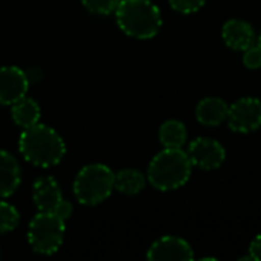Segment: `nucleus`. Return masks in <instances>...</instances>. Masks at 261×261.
Here are the masks:
<instances>
[{
    "label": "nucleus",
    "mask_w": 261,
    "mask_h": 261,
    "mask_svg": "<svg viewBox=\"0 0 261 261\" xmlns=\"http://www.w3.org/2000/svg\"><path fill=\"white\" fill-rule=\"evenodd\" d=\"M18 150L29 164L49 168L61 162L66 154V144L54 128L37 122L32 127L23 128L18 139Z\"/></svg>",
    "instance_id": "f257e3e1"
},
{
    "label": "nucleus",
    "mask_w": 261,
    "mask_h": 261,
    "mask_svg": "<svg viewBox=\"0 0 261 261\" xmlns=\"http://www.w3.org/2000/svg\"><path fill=\"white\" fill-rule=\"evenodd\" d=\"M193 164L182 148H164L150 162L147 179L159 191L184 187L191 176Z\"/></svg>",
    "instance_id": "f03ea898"
},
{
    "label": "nucleus",
    "mask_w": 261,
    "mask_h": 261,
    "mask_svg": "<svg viewBox=\"0 0 261 261\" xmlns=\"http://www.w3.org/2000/svg\"><path fill=\"white\" fill-rule=\"evenodd\" d=\"M115 14L121 31L133 38H153L162 26L161 11L150 0H121Z\"/></svg>",
    "instance_id": "7ed1b4c3"
},
{
    "label": "nucleus",
    "mask_w": 261,
    "mask_h": 261,
    "mask_svg": "<svg viewBox=\"0 0 261 261\" xmlns=\"http://www.w3.org/2000/svg\"><path fill=\"white\" fill-rule=\"evenodd\" d=\"M115 190V173L104 164H90L80 170L73 182V194L83 205H98Z\"/></svg>",
    "instance_id": "20e7f679"
},
{
    "label": "nucleus",
    "mask_w": 261,
    "mask_h": 261,
    "mask_svg": "<svg viewBox=\"0 0 261 261\" xmlns=\"http://www.w3.org/2000/svg\"><path fill=\"white\" fill-rule=\"evenodd\" d=\"M64 220L54 213H38L29 223L28 240L31 248L43 255L55 254L63 245Z\"/></svg>",
    "instance_id": "39448f33"
},
{
    "label": "nucleus",
    "mask_w": 261,
    "mask_h": 261,
    "mask_svg": "<svg viewBox=\"0 0 261 261\" xmlns=\"http://www.w3.org/2000/svg\"><path fill=\"white\" fill-rule=\"evenodd\" d=\"M228 127L236 133H251L261 127V101L258 98H240L229 106Z\"/></svg>",
    "instance_id": "423d86ee"
},
{
    "label": "nucleus",
    "mask_w": 261,
    "mask_h": 261,
    "mask_svg": "<svg viewBox=\"0 0 261 261\" xmlns=\"http://www.w3.org/2000/svg\"><path fill=\"white\" fill-rule=\"evenodd\" d=\"M187 154L193 167L206 171L219 168L226 159V151L223 145L211 138H196L193 142H190Z\"/></svg>",
    "instance_id": "0eeeda50"
},
{
    "label": "nucleus",
    "mask_w": 261,
    "mask_h": 261,
    "mask_svg": "<svg viewBox=\"0 0 261 261\" xmlns=\"http://www.w3.org/2000/svg\"><path fill=\"white\" fill-rule=\"evenodd\" d=\"M147 258L150 261H191L194 260V254L187 240L165 236L150 246Z\"/></svg>",
    "instance_id": "6e6552de"
},
{
    "label": "nucleus",
    "mask_w": 261,
    "mask_h": 261,
    "mask_svg": "<svg viewBox=\"0 0 261 261\" xmlns=\"http://www.w3.org/2000/svg\"><path fill=\"white\" fill-rule=\"evenodd\" d=\"M29 89L28 75L17 66H5L0 69V104L12 106L23 96Z\"/></svg>",
    "instance_id": "1a4fd4ad"
},
{
    "label": "nucleus",
    "mask_w": 261,
    "mask_h": 261,
    "mask_svg": "<svg viewBox=\"0 0 261 261\" xmlns=\"http://www.w3.org/2000/svg\"><path fill=\"white\" fill-rule=\"evenodd\" d=\"M223 41L232 50H245L255 43V32L251 23L242 18H231L222 29Z\"/></svg>",
    "instance_id": "9d476101"
},
{
    "label": "nucleus",
    "mask_w": 261,
    "mask_h": 261,
    "mask_svg": "<svg viewBox=\"0 0 261 261\" xmlns=\"http://www.w3.org/2000/svg\"><path fill=\"white\" fill-rule=\"evenodd\" d=\"M32 199L38 211L52 213L57 203L63 199L60 185L50 176H43L37 179L32 188Z\"/></svg>",
    "instance_id": "9b49d317"
},
{
    "label": "nucleus",
    "mask_w": 261,
    "mask_h": 261,
    "mask_svg": "<svg viewBox=\"0 0 261 261\" xmlns=\"http://www.w3.org/2000/svg\"><path fill=\"white\" fill-rule=\"evenodd\" d=\"M229 106L219 96L203 98L196 107V118L205 127H219L228 118Z\"/></svg>",
    "instance_id": "f8f14e48"
},
{
    "label": "nucleus",
    "mask_w": 261,
    "mask_h": 261,
    "mask_svg": "<svg viewBox=\"0 0 261 261\" xmlns=\"http://www.w3.org/2000/svg\"><path fill=\"white\" fill-rule=\"evenodd\" d=\"M20 185V167L12 154L0 150V199L9 197Z\"/></svg>",
    "instance_id": "ddd939ff"
},
{
    "label": "nucleus",
    "mask_w": 261,
    "mask_h": 261,
    "mask_svg": "<svg viewBox=\"0 0 261 261\" xmlns=\"http://www.w3.org/2000/svg\"><path fill=\"white\" fill-rule=\"evenodd\" d=\"M11 115L14 122L21 127V128H28L35 125L40 121V106L37 104V101H34L32 98H26L23 96L21 99H18L17 102H14L11 106Z\"/></svg>",
    "instance_id": "4468645a"
},
{
    "label": "nucleus",
    "mask_w": 261,
    "mask_h": 261,
    "mask_svg": "<svg viewBox=\"0 0 261 261\" xmlns=\"http://www.w3.org/2000/svg\"><path fill=\"white\" fill-rule=\"evenodd\" d=\"M187 127L177 119H168L159 128V139L165 148H182L187 142Z\"/></svg>",
    "instance_id": "2eb2a0df"
},
{
    "label": "nucleus",
    "mask_w": 261,
    "mask_h": 261,
    "mask_svg": "<svg viewBox=\"0 0 261 261\" xmlns=\"http://www.w3.org/2000/svg\"><path fill=\"white\" fill-rule=\"evenodd\" d=\"M145 188V176L133 168L121 170L115 174V190L122 194L135 196Z\"/></svg>",
    "instance_id": "dca6fc26"
},
{
    "label": "nucleus",
    "mask_w": 261,
    "mask_h": 261,
    "mask_svg": "<svg viewBox=\"0 0 261 261\" xmlns=\"http://www.w3.org/2000/svg\"><path fill=\"white\" fill-rule=\"evenodd\" d=\"M20 214L15 206L0 200V232H9L17 228Z\"/></svg>",
    "instance_id": "f3484780"
},
{
    "label": "nucleus",
    "mask_w": 261,
    "mask_h": 261,
    "mask_svg": "<svg viewBox=\"0 0 261 261\" xmlns=\"http://www.w3.org/2000/svg\"><path fill=\"white\" fill-rule=\"evenodd\" d=\"M83 5L93 14L109 15L116 11L121 0H81Z\"/></svg>",
    "instance_id": "a211bd4d"
},
{
    "label": "nucleus",
    "mask_w": 261,
    "mask_h": 261,
    "mask_svg": "<svg viewBox=\"0 0 261 261\" xmlns=\"http://www.w3.org/2000/svg\"><path fill=\"white\" fill-rule=\"evenodd\" d=\"M243 64L248 69H260L261 67V47L258 43H254L248 49L243 50Z\"/></svg>",
    "instance_id": "6ab92c4d"
},
{
    "label": "nucleus",
    "mask_w": 261,
    "mask_h": 261,
    "mask_svg": "<svg viewBox=\"0 0 261 261\" xmlns=\"http://www.w3.org/2000/svg\"><path fill=\"white\" fill-rule=\"evenodd\" d=\"M168 2H170V6L180 14L197 12L205 5V0H168Z\"/></svg>",
    "instance_id": "aec40b11"
},
{
    "label": "nucleus",
    "mask_w": 261,
    "mask_h": 261,
    "mask_svg": "<svg viewBox=\"0 0 261 261\" xmlns=\"http://www.w3.org/2000/svg\"><path fill=\"white\" fill-rule=\"evenodd\" d=\"M72 211H73V208H72V203L69 202V200H64V199H61L58 203H57V206L54 208V214H57L60 219H63L64 222L72 216Z\"/></svg>",
    "instance_id": "412c9836"
},
{
    "label": "nucleus",
    "mask_w": 261,
    "mask_h": 261,
    "mask_svg": "<svg viewBox=\"0 0 261 261\" xmlns=\"http://www.w3.org/2000/svg\"><path fill=\"white\" fill-rule=\"evenodd\" d=\"M249 255L252 257V260L261 261V234L252 240L249 246Z\"/></svg>",
    "instance_id": "4be33fe9"
},
{
    "label": "nucleus",
    "mask_w": 261,
    "mask_h": 261,
    "mask_svg": "<svg viewBox=\"0 0 261 261\" xmlns=\"http://www.w3.org/2000/svg\"><path fill=\"white\" fill-rule=\"evenodd\" d=\"M258 44H260V47H261V32H260V35H258V41H257Z\"/></svg>",
    "instance_id": "5701e85b"
}]
</instances>
